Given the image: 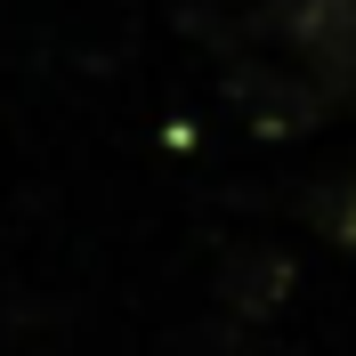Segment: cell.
<instances>
[{
	"mask_svg": "<svg viewBox=\"0 0 356 356\" xmlns=\"http://www.w3.org/2000/svg\"><path fill=\"white\" fill-rule=\"evenodd\" d=\"M284 41L300 49V65L316 73L324 97H348L356 106V0H291Z\"/></svg>",
	"mask_w": 356,
	"mask_h": 356,
	"instance_id": "obj_1",
	"label": "cell"
},
{
	"mask_svg": "<svg viewBox=\"0 0 356 356\" xmlns=\"http://www.w3.org/2000/svg\"><path fill=\"white\" fill-rule=\"evenodd\" d=\"M324 227H332L340 243H356V186H348V195H340V211H324Z\"/></svg>",
	"mask_w": 356,
	"mask_h": 356,
	"instance_id": "obj_2",
	"label": "cell"
}]
</instances>
